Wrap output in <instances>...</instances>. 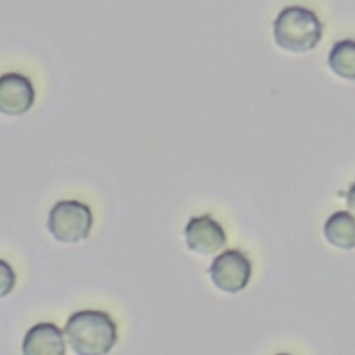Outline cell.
Instances as JSON below:
<instances>
[{
    "instance_id": "10",
    "label": "cell",
    "mask_w": 355,
    "mask_h": 355,
    "mask_svg": "<svg viewBox=\"0 0 355 355\" xmlns=\"http://www.w3.org/2000/svg\"><path fill=\"white\" fill-rule=\"evenodd\" d=\"M17 282V276L11 265L3 259H0V298L8 295Z\"/></svg>"
},
{
    "instance_id": "9",
    "label": "cell",
    "mask_w": 355,
    "mask_h": 355,
    "mask_svg": "<svg viewBox=\"0 0 355 355\" xmlns=\"http://www.w3.org/2000/svg\"><path fill=\"white\" fill-rule=\"evenodd\" d=\"M329 67L337 76L355 80V40L345 39L334 43L329 54Z\"/></svg>"
},
{
    "instance_id": "6",
    "label": "cell",
    "mask_w": 355,
    "mask_h": 355,
    "mask_svg": "<svg viewBox=\"0 0 355 355\" xmlns=\"http://www.w3.org/2000/svg\"><path fill=\"white\" fill-rule=\"evenodd\" d=\"M184 236L187 247L202 255L216 252L226 243L223 227L211 215L191 218L184 229Z\"/></svg>"
},
{
    "instance_id": "3",
    "label": "cell",
    "mask_w": 355,
    "mask_h": 355,
    "mask_svg": "<svg viewBox=\"0 0 355 355\" xmlns=\"http://www.w3.org/2000/svg\"><path fill=\"white\" fill-rule=\"evenodd\" d=\"M93 215L89 205L78 200L57 201L47 218V229L60 243H78L89 237Z\"/></svg>"
},
{
    "instance_id": "5",
    "label": "cell",
    "mask_w": 355,
    "mask_h": 355,
    "mask_svg": "<svg viewBox=\"0 0 355 355\" xmlns=\"http://www.w3.org/2000/svg\"><path fill=\"white\" fill-rule=\"evenodd\" d=\"M36 92L31 79L19 72L0 75V112L4 115H22L35 103Z\"/></svg>"
},
{
    "instance_id": "11",
    "label": "cell",
    "mask_w": 355,
    "mask_h": 355,
    "mask_svg": "<svg viewBox=\"0 0 355 355\" xmlns=\"http://www.w3.org/2000/svg\"><path fill=\"white\" fill-rule=\"evenodd\" d=\"M347 205L352 212H355V182L351 184L347 193Z\"/></svg>"
},
{
    "instance_id": "12",
    "label": "cell",
    "mask_w": 355,
    "mask_h": 355,
    "mask_svg": "<svg viewBox=\"0 0 355 355\" xmlns=\"http://www.w3.org/2000/svg\"><path fill=\"white\" fill-rule=\"evenodd\" d=\"M276 355H290V354H276Z\"/></svg>"
},
{
    "instance_id": "7",
    "label": "cell",
    "mask_w": 355,
    "mask_h": 355,
    "mask_svg": "<svg viewBox=\"0 0 355 355\" xmlns=\"http://www.w3.org/2000/svg\"><path fill=\"white\" fill-rule=\"evenodd\" d=\"M22 355H65L64 333L49 322L32 326L24 337Z\"/></svg>"
},
{
    "instance_id": "2",
    "label": "cell",
    "mask_w": 355,
    "mask_h": 355,
    "mask_svg": "<svg viewBox=\"0 0 355 355\" xmlns=\"http://www.w3.org/2000/svg\"><path fill=\"white\" fill-rule=\"evenodd\" d=\"M273 37L276 44L287 51H309L322 37V24L313 11L301 6H290L276 17Z\"/></svg>"
},
{
    "instance_id": "8",
    "label": "cell",
    "mask_w": 355,
    "mask_h": 355,
    "mask_svg": "<svg viewBox=\"0 0 355 355\" xmlns=\"http://www.w3.org/2000/svg\"><path fill=\"white\" fill-rule=\"evenodd\" d=\"M326 240L338 248L351 250L355 247V216L347 211L334 212L323 226Z\"/></svg>"
},
{
    "instance_id": "1",
    "label": "cell",
    "mask_w": 355,
    "mask_h": 355,
    "mask_svg": "<svg viewBox=\"0 0 355 355\" xmlns=\"http://www.w3.org/2000/svg\"><path fill=\"white\" fill-rule=\"evenodd\" d=\"M64 336L76 355H107L116 344L118 329L107 312L83 309L68 318Z\"/></svg>"
},
{
    "instance_id": "4",
    "label": "cell",
    "mask_w": 355,
    "mask_h": 355,
    "mask_svg": "<svg viewBox=\"0 0 355 355\" xmlns=\"http://www.w3.org/2000/svg\"><path fill=\"white\" fill-rule=\"evenodd\" d=\"M252 266L250 259L239 250H226L219 254L209 268L212 283L225 293L244 290L251 279Z\"/></svg>"
}]
</instances>
